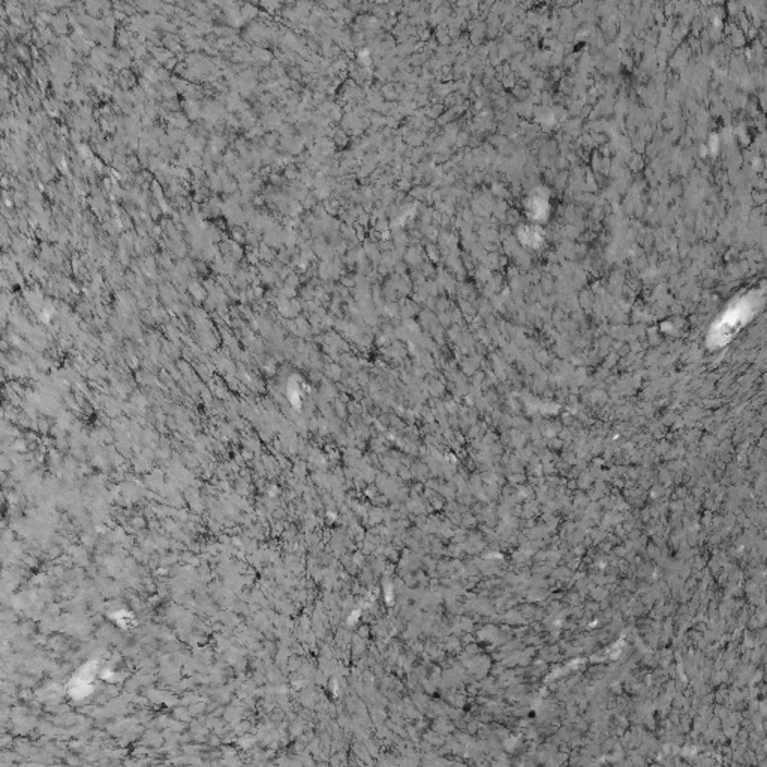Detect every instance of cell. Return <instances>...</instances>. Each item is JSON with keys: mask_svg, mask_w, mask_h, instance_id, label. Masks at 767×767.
Listing matches in <instances>:
<instances>
[{"mask_svg": "<svg viewBox=\"0 0 767 767\" xmlns=\"http://www.w3.org/2000/svg\"><path fill=\"white\" fill-rule=\"evenodd\" d=\"M755 303L757 297L748 295L745 298H740L733 306H730L710 330L709 342L712 345H722V343H726L733 338L753 318L755 312Z\"/></svg>", "mask_w": 767, "mask_h": 767, "instance_id": "obj_1", "label": "cell"}, {"mask_svg": "<svg viewBox=\"0 0 767 767\" xmlns=\"http://www.w3.org/2000/svg\"><path fill=\"white\" fill-rule=\"evenodd\" d=\"M520 240L527 246H538L543 242V233L538 226H523L520 229Z\"/></svg>", "mask_w": 767, "mask_h": 767, "instance_id": "obj_3", "label": "cell"}, {"mask_svg": "<svg viewBox=\"0 0 767 767\" xmlns=\"http://www.w3.org/2000/svg\"><path fill=\"white\" fill-rule=\"evenodd\" d=\"M549 210H550V204H549V197L545 191L543 189H536L534 191L529 198L526 200V213L529 215V217L534 219V220H544L549 215Z\"/></svg>", "mask_w": 767, "mask_h": 767, "instance_id": "obj_2", "label": "cell"}]
</instances>
